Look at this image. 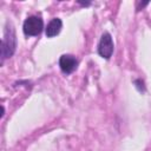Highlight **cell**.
<instances>
[{"label": "cell", "instance_id": "3957f363", "mask_svg": "<svg viewBox=\"0 0 151 151\" xmlns=\"http://www.w3.org/2000/svg\"><path fill=\"white\" fill-rule=\"evenodd\" d=\"M113 40L109 32H104L98 44V54L104 59H110L113 53Z\"/></svg>", "mask_w": 151, "mask_h": 151}, {"label": "cell", "instance_id": "277c9868", "mask_svg": "<svg viewBox=\"0 0 151 151\" xmlns=\"http://www.w3.org/2000/svg\"><path fill=\"white\" fill-rule=\"evenodd\" d=\"M59 66L65 74H70L76 71L78 66V60L72 54H63L59 59Z\"/></svg>", "mask_w": 151, "mask_h": 151}, {"label": "cell", "instance_id": "5b68a950", "mask_svg": "<svg viewBox=\"0 0 151 151\" xmlns=\"http://www.w3.org/2000/svg\"><path fill=\"white\" fill-rule=\"evenodd\" d=\"M63 28V21L59 18H53L46 27V37L47 38H53L55 35H58L60 33Z\"/></svg>", "mask_w": 151, "mask_h": 151}, {"label": "cell", "instance_id": "7a4b0ae2", "mask_svg": "<svg viewBox=\"0 0 151 151\" xmlns=\"http://www.w3.org/2000/svg\"><path fill=\"white\" fill-rule=\"evenodd\" d=\"M42 28H44V21H42V19L40 17H35V15L28 17L24 21V25H22V31L28 37L39 35L41 33Z\"/></svg>", "mask_w": 151, "mask_h": 151}, {"label": "cell", "instance_id": "52a82bcc", "mask_svg": "<svg viewBox=\"0 0 151 151\" xmlns=\"http://www.w3.org/2000/svg\"><path fill=\"white\" fill-rule=\"evenodd\" d=\"M80 5H83V6H88L90 5V2H79Z\"/></svg>", "mask_w": 151, "mask_h": 151}, {"label": "cell", "instance_id": "8992f818", "mask_svg": "<svg viewBox=\"0 0 151 151\" xmlns=\"http://www.w3.org/2000/svg\"><path fill=\"white\" fill-rule=\"evenodd\" d=\"M134 85L137 87V90L139 92H145V86H144V81L142 79H136L134 80Z\"/></svg>", "mask_w": 151, "mask_h": 151}, {"label": "cell", "instance_id": "6da1fadb", "mask_svg": "<svg viewBox=\"0 0 151 151\" xmlns=\"http://www.w3.org/2000/svg\"><path fill=\"white\" fill-rule=\"evenodd\" d=\"M17 50V34L14 26L11 21L6 22L4 38L1 40V59L2 61L6 58H11Z\"/></svg>", "mask_w": 151, "mask_h": 151}]
</instances>
